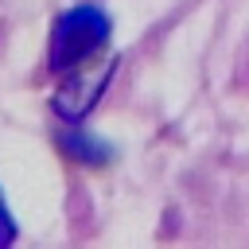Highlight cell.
Listing matches in <instances>:
<instances>
[{
    "mask_svg": "<svg viewBox=\"0 0 249 249\" xmlns=\"http://www.w3.org/2000/svg\"><path fill=\"white\" fill-rule=\"evenodd\" d=\"M109 43V16L101 8H70L51 35V66L54 70H74L93 62Z\"/></svg>",
    "mask_w": 249,
    "mask_h": 249,
    "instance_id": "cell-1",
    "label": "cell"
},
{
    "mask_svg": "<svg viewBox=\"0 0 249 249\" xmlns=\"http://www.w3.org/2000/svg\"><path fill=\"white\" fill-rule=\"evenodd\" d=\"M109 74H113V62H97V70H93V62L74 66V70H70V78L62 82L58 97H54V109H58L62 117H70V121L86 117V113L93 109V101L101 97V89H105Z\"/></svg>",
    "mask_w": 249,
    "mask_h": 249,
    "instance_id": "cell-2",
    "label": "cell"
},
{
    "mask_svg": "<svg viewBox=\"0 0 249 249\" xmlns=\"http://www.w3.org/2000/svg\"><path fill=\"white\" fill-rule=\"evenodd\" d=\"M62 148L74 156V160H82V163H105L113 152L101 144V140H93L89 132H66L62 136Z\"/></svg>",
    "mask_w": 249,
    "mask_h": 249,
    "instance_id": "cell-3",
    "label": "cell"
},
{
    "mask_svg": "<svg viewBox=\"0 0 249 249\" xmlns=\"http://www.w3.org/2000/svg\"><path fill=\"white\" fill-rule=\"evenodd\" d=\"M16 237V230H12V218H8V210H4V198H0V245H8Z\"/></svg>",
    "mask_w": 249,
    "mask_h": 249,
    "instance_id": "cell-4",
    "label": "cell"
}]
</instances>
